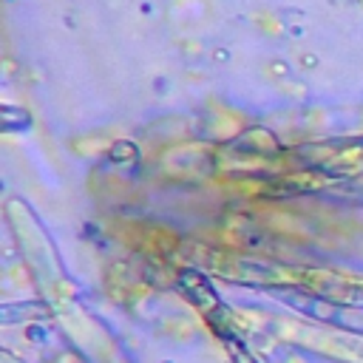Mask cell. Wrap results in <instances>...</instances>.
Instances as JSON below:
<instances>
[{"instance_id":"1","label":"cell","mask_w":363,"mask_h":363,"mask_svg":"<svg viewBox=\"0 0 363 363\" xmlns=\"http://www.w3.org/2000/svg\"><path fill=\"white\" fill-rule=\"evenodd\" d=\"M230 352H233V360L235 363H255V357L250 352H244L241 346H235V343H230Z\"/></svg>"}]
</instances>
